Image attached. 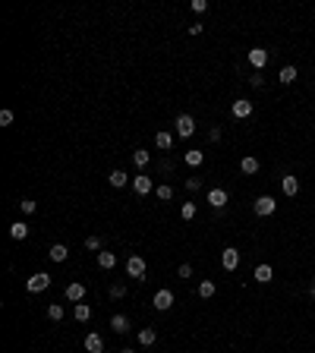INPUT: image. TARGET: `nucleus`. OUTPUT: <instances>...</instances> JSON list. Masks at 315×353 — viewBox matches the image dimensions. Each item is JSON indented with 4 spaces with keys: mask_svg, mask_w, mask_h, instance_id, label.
<instances>
[{
    "mask_svg": "<svg viewBox=\"0 0 315 353\" xmlns=\"http://www.w3.org/2000/svg\"><path fill=\"white\" fill-rule=\"evenodd\" d=\"M252 211H256L259 218H268V215H274V211H278V202H274L271 196H259L256 202H252Z\"/></svg>",
    "mask_w": 315,
    "mask_h": 353,
    "instance_id": "nucleus-1",
    "label": "nucleus"
},
{
    "mask_svg": "<svg viewBox=\"0 0 315 353\" xmlns=\"http://www.w3.org/2000/svg\"><path fill=\"white\" fill-rule=\"evenodd\" d=\"M25 287H29V294H41V290L51 287V275H44V271H35V275L25 281Z\"/></svg>",
    "mask_w": 315,
    "mask_h": 353,
    "instance_id": "nucleus-2",
    "label": "nucleus"
},
{
    "mask_svg": "<svg viewBox=\"0 0 315 353\" xmlns=\"http://www.w3.org/2000/svg\"><path fill=\"white\" fill-rule=\"evenodd\" d=\"M173 126H177V136L180 139H189L192 132H196V120H192L189 114H180L177 120H173Z\"/></svg>",
    "mask_w": 315,
    "mask_h": 353,
    "instance_id": "nucleus-3",
    "label": "nucleus"
},
{
    "mask_svg": "<svg viewBox=\"0 0 315 353\" xmlns=\"http://www.w3.org/2000/svg\"><path fill=\"white\" fill-rule=\"evenodd\" d=\"M126 275L130 278H145V259L142 256H130L126 259Z\"/></svg>",
    "mask_w": 315,
    "mask_h": 353,
    "instance_id": "nucleus-4",
    "label": "nucleus"
},
{
    "mask_svg": "<svg viewBox=\"0 0 315 353\" xmlns=\"http://www.w3.org/2000/svg\"><path fill=\"white\" fill-rule=\"evenodd\" d=\"M230 114L237 117V120H246V117H252V101H246V98H240V101H233V104H230Z\"/></svg>",
    "mask_w": 315,
    "mask_h": 353,
    "instance_id": "nucleus-5",
    "label": "nucleus"
},
{
    "mask_svg": "<svg viewBox=\"0 0 315 353\" xmlns=\"http://www.w3.org/2000/svg\"><path fill=\"white\" fill-rule=\"evenodd\" d=\"M221 265H224V271H233L240 265V252L233 249V246H227V249L221 252Z\"/></svg>",
    "mask_w": 315,
    "mask_h": 353,
    "instance_id": "nucleus-6",
    "label": "nucleus"
},
{
    "mask_svg": "<svg viewBox=\"0 0 315 353\" xmlns=\"http://www.w3.org/2000/svg\"><path fill=\"white\" fill-rule=\"evenodd\" d=\"M151 303H155V309H161V312H167V309H170V306H173V294H170V290H158V294H155V299H151Z\"/></svg>",
    "mask_w": 315,
    "mask_h": 353,
    "instance_id": "nucleus-7",
    "label": "nucleus"
},
{
    "mask_svg": "<svg viewBox=\"0 0 315 353\" xmlns=\"http://www.w3.org/2000/svg\"><path fill=\"white\" fill-rule=\"evenodd\" d=\"M132 189L139 192V196H148L151 189H155V183H151V177H145V174H139V177H132Z\"/></svg>",
    "mask_w": 315,
    "mask_h": 353,
    "instance_id": "nucleus-8",
    "label": "nucleus"
},
{
    "mask_svg": "<svg viewBox=\"0 0 315 353\" xmlns=\"http://www.w3.org/2000/svg\"><path fill=\"white\" fill-rule=\"evenodd\" d=\"M280 189H284V196H296V192H299V180L296 177H293V174H284V177H280Z\"/></svg>",
    "mask_w": 315,
    "mask_h": 353,
    "instance_id": "nucleus-9",
    "label": "nucleus"
},
{
    "mask_svg": "<svg viewBox=\"0 0 315 353\" xmlns=\"http://www.w3.org/2000/svg\"><path fill=\"white\" fill-rule=\"evenodd\" d=\"M101 350H104V337L101 334H95V331L85 334V353H101Z\"/></svg>",
    "mask_w": 315,
    "mask_h": 353,
    "instance_id": "nucleus-10",
    "label": "nucleus"
},
{
    "mask_svg": "<svg viewBox=\"0 0 315 353\" xmlns=\"http://www.w3.org/2000/svg\"><path fill=\"white\" fill-rule=\"evenodd\" d=\"M249 63L256 66V70H262V66L268 63V51H265V48H252V51H249Z\"/></svg>",
    "mask_w": 315,
    "mask_h": 353,
    "instance_id": "nucleus-11",
    "label": "nucleus"
},
{
    "mask_svg": "<svg viewBox=\"0 0 315 353\" xmlns=\"http://www.w3.org/2000/svg\"><path fill=\"white\" fill-rule=\"evenodd\" d=\"M85 297V284H66V299H73V303H79V299Z\"/></svg>",
    "mask_w": 315,
    "mask_h": 353,
    "instance_id": "nucleus-12",
    "label": "nucleus"
},
{
    "mask_svg": "<svg viewBox=\"0 0 315 353\" xmlns=\"http://www.w3.org/2000/svg\"><path fill=\"white\" fill-rule=\"evenodd\" d=\"M208 205H211V208H224V205H227V192L224 189H211L208 192Z\"/></svg>",
    "mask_w": 315,
    "mask_h": 353,
    "instance_id": "nucleus-13",
    "label": "nucleus"
},
{
    "mask_svg": "<svg viewBox=\"0 0 315 353\" xmlns=\"http://www.w3.org/2000/svg\"><path fill=\"white\" fill-rule=\"evenodd\" d=\"M183 161L189 164V167H199V164L205 161V151H199V149H189V151L183 155Z\"/></svg>",
    "mask_w": 315,
    "mask_h": 353,
    "instance_id": "nucleus-14",
    "label": "nucleus"
},
{
    "mask_svg": "<svg viewBox=\"0 0 315 353\" xmlns=\"http://www.w3.org/2000/svg\"><path fill=\"white\" fill-rule=\"evenodd\" d=\"M240 170H243V174H259V158H252V155H246L243 161H240Z\"/></svg>",
    "mask_w": 315,
    "mask_h": 353,
    "instance_id": "nucleus-15",
    "label": "nucleus"
},
{
    "mask_svg": "<svg viewBox=\"0 0 315 353\" xmlns=\"http://www.w3.org/2000/svg\"><path fill=\"white\" fill-rule=\"evenodd\" d=\"M107 183H111V186H117V189H123V186L130 183V177H126L123 170H111V174H107Z\"/></svg>",
    "mask_w": 315,
    "mask_h": 353,
    "instance_id": "nucleus-16",
    "label": "nucleus"
},
{
    "mask_svg": "<svg viewBox=\"0 0 315 353\" xmlns=\"http://www.w3.org/2000/svg\"><path fill=\"white\" fill-rule=\"evenodd\" d=\"M148 161H151V158H148V151H145V149H136V151H132V164H136L139 170L148 167Z\"/></svg>",
    "mask_w": 315,
    "mask_h": 353,
    "instance_id": "nucleus-17",
    "label": "nucleus"
},
{
    "mask_svg": "<svg viewBox=\"0 0 315 353\" xmlns=\"http://www.w3.org/2000/svg\"><path fill=\"white\" fill-rule=\"evenodd\" d=\"M48 256L54 259V262H66V256H70V249H66V246H63V243H54V246H51V252H48Z\"/></svg>",
    "mask_w": 315,
    "mask_h": 353,
    "instance_id": "nucleus-18",
    "label": "nucleus"
},
{
    "mask_svg": "<svg viewBox=\"0 0 315 353\" xmlns=\"http://www.w3.org/2000/svg\"><path fill=\"white\" fill-rule=\"evenodd\" d=\"M111 328L117 331V334H126V331H130V318H126V316H113L111 318Z\"/></svg>",
    "mask_w": 315,
    "mask_h": 353,
    "instance_id": "nucleus-19",
    "label": "nucleus"
},
{
    "mask_svg": "<svg viewBox=\"0 0 315 353\" xmlns=\"http://www.w3.org/2000/svg\"><path fill=\"white\" fill-rule=\"evenodd\" d=\"M10 237L13 240H25V237H29V224H22V221L10 224Z\"/></svg>",
    "mask_w": 315,
    "mask_h": 353,
    "instance_id": "nucleus-20",
    "label": "nucleus"
},
{
    "mask_svg": "<svg viewBox=\"0 0 315 353\" xmlns=\"http://www.w3.org/2000/svg\"><path fill=\"white\" fill-rule=\"evenodd\" d=\"M155 145H158L161 151H167V149H170V145H173V136H170V132H167V130H161L158 136H155Z\"/></svg>",
    "mask_w": 315,
    "mask_h": 353,
    "instance_id": "nucleus-21",
    "label": "nucleus"
},
{
    "mask_svg": "<svg viewBox=\"0 0 315 353\" xmlns=\"http://www.w3.org/2000/svg\"><path fill=\"white\" fill-rule=\"evenodd\" d=\"M271 278H274V271H271V265H259V268H256V281L259 284H268V281H271Z\"/></svg>",
    "mask_w": 315,
    "mask_h": 353,
    "instance_id": "nucleus-22",
    "label": "nucleus"
},
{
    "mask_svg": "<svg viewBox=\"0 0 315 353\" xmlns=\"http://www.w3.org/2000/svg\"><path fill=\"white\" fill-rule=\"evenodd\" d=\"M155 341H158L155 328H142V331H139V344H142V347H151Z\"/></svg>",
    "mask_w": 315,
    "mask_h": 353,
    "instance_id": "nucleus-23",
    "label": "nucleus"
},
{
    "mask_svg": "<svg viewBox=\"0 0 315 353\" xmlns=\"http://www.w3.org/2000/svg\"><path fill=\"white\" fill-rule=\"evenodd\" d=\"M73 316H76V322H89V318H92V306H85V303H76V309H73Z\"/></svg>",
    "mask_w": 315,
    "mask_h": 353,
    "instance_id": "nucleus-24",
    "label": "nucleus"
},
{
    "mask_svg": "<svg viewBox=\"0 0 315 353\" xmlns=\"http://www.w3.org/2000/svg\"><path fill=\"white\" fill-rule=\"evenodd\" d=\"M98 265H101L104 271H111L113 265H117V256H113V252H98Z\"/></svg>",
    "mask_w": 315,
    "mask_h": 353,
    "instance_id": "nucleus-25",
    "label": "nucleus"
},
{
    "mask_svg": "<svg viewBox=\"0 0 315 353\" xmlns=\"http://www.w3.org/2000/svg\"><path fill=\"white\" fill-rule=\"evenodd\" d=\"M278 79H280V82H284V85L296 82V66H284V70L278 73Z\"/></svg>",
    "mask_w": 315,
    "mask_h": 353,
    "instance_id": "nucleus-26",
    "label": "nucleus"
},
{
    "mask_svg": "<svg viewBox=\"0 0 315 353\" xmlns=\"http://www.w3.org/2000/svg\"><path fill=\"white\" fill-rule=\"evenodd\" d=\"M214 294H218V287H214V281H202V284H199V297H202V299H211Z\"/></svg>",
    "mask_w": 315,
    "mask_h": 353,
    "instance_id": "nucleus-27",
    "label": "nucleus"
},
{
    "mask_svg": "<svg viewBox=\"0 0 315 353\" xmlns=\"http://www.w3.org/2000/svg\"><path fill=\"white\" fill-rule=\"evenodd\" d=\"M48 318H51V322H60V318H63V306H60V303H51L48 306Z\"/></svg>",
    "mask_w": 315,
    "mask_h": 353,
    "instance_id": "nucleus-28",
    "label": "nucleus"
},
{
    "mask_svg": "<svg viewBox=\"0 0 315 353\" xmlns=\"http://www.w3.org/2000/svg\"><path fill=\"white\" fill-rule=\"evenodd\" d=\"M180 215H183V221H192V218H196V202H183Z\"/></svg>",
    "mask_w": 315,
    "mask_h": 353,
    "instance_id": "nucleus-29",
    "label": "nucleus"
},
{
    "mask_svg": "<svg viewBox=\"0 0 315 353\" xmlns=\"http://www.w3.org/2000/svg\"><path fill=\"white\" fill-rule=\"evenodd\" d=\"M155 196L161 199V202H167V199H173V186H167V183H164V186H158Z\"/></svg>",
    "mask_w": 315,
    "mask_h": 353,
    "instance_id": "nucleus-30",
    "label": "nucleus"
},
{
    "mask_svg": "<svg viewBox=\"0 0 315 353\" xmlns=\"http://www.w3.org/2000/svg\"><path fill=\"white\" fill-rule=\"evenodd\" d=\"M19 208H22L25 215H35V208H38V205L32 202V199H19Z\"/></svg>",
    "mask_w": 315,
    "mask_h": 353,
    "instance_id": "nucleus-31",
    "label": "nucleus"
},
{
    "mask_svg": "<svg viewBox=\"0 0 315 353\" xmlns=\"http://www.w3.org/2000/svg\"><path fill=\"white\" fill-rule=\"evenodd\" d=\"M85 249H92V252H101V237H89V240H85Z\"/></svg>",
    "mask_w": 315,
    "mask_h": 353,
    "instance_id": "nucleus-32",
    "label": "nucleus"
},
{
    "mask_svg": "<svg viewBox=\"0 0 315 353\" xmlns=\"http://www.w3.org/2000/svg\"><path fill=\"white\" fill-rule=\"evenodd\" d=\"M189 10H192V13H205V10H208V0H192Z\"/></svg>",
    "mask_w": 315,
    "mask_h": 353,
    "instance_id": "nucleus-33",
    "label": "nucleus"
},
{
    "mask_svg": "<svg viewBox=\"0 0 315 353\" xmlns=\"http://www.w3.org/2000/svg\"><path fill=\"white\" fill-rule=\"evenodd\" d=\"M186 189H189V192H199V189H202V180H199V177H189V180H186Z\"/></svg>",
    "mask_w": 315,
    "mask_h": 353,
    "instance_id": "nucleus-34",
    "label": "nucleus"
},
{
    "mask_svg": "<svg viewBox=\"0 0 315 353\" xmlns=\"http://www.w3.org/2000/svg\"><path fill=\"white\" fill-rule=\"evenodd\" d=\"M111 297H113V299L126 297V287H123V284H113V287H111Z\"/></svg>",
    "mask_w": 315,
    "mask_h": 353,
    "instance_id": "nucleus-35",
    "label": "nucleus"
},
{
    "mask_svg": "<svg viewBox=\"0 0 315 353\" xmlns=\"http://www.w3.org/2000/svg\"><path fill=\"white\" fill-rule=\"evenodd\" d=\"M13 123V111H0V126H10Z\"/></svg>",
    "mask_w": 315,
    "mask_h": 353,
    "instance_id": "nucleus-36",
    "label": "nucleus"
},
{
    "mask_svg": "<svg viewBox=\"0 0 315 353\" xmlns=\"http://www.w3.org/2000/svg\"><path fill=\"white\" fill-rule=\"evenodd\" d=\"M208 139H211V142H221V126H211V130H208Z\"/></svg>",
    "mask_w": 315,
    "mask_h": 353,
    "instance_id": "nucleus-37",
    "label": "nucleus"
},
{
    "mask_svg": "<svg viewBox=\"0 0 315 353\" xmlns=\"http://www.w3.org/2000/svg\"><path fill=\"white\" fill-rule=\"evenodd\" d=\"M177 275H180V278H192V268H189V265H180Z\"/></svg>",
    "mask_w": 315,
    "mask_h": 353,
    "instance_id": "nucleus-38",
    "label": "nucleus"
},
{
    "mask_svg": "<svg viewBox=\"0 0 315 353\" xmlns=\"http://www.w3.org/2000/svg\"><path fill=\"white\" fill-rule=\"evenodd\" d=\"M249 82H252V85H256V89H262V85H265V79H262V73H256V76H252V79H249Z\"/></svg>",
    "mask_w": 315,
    "mask_h": 353,
    "instance_id": "nucleus-39",
    "label": "nucleus"
},
{
    "mask_svg": "<svg viewBox=\"0 0 315 353\" xmlns=\"http://www.w3.org/2000/svg\"><path fill=\"white\" fill-rule=\"evenodd\" d=\"M309 297L315 299V278H312V287H309Z\"/></svg>",
    "mask_w": 315,
    "mask_h": 353,
    "instance_id": "nucleus-40",
    "label": "nucleus"
},
{
    "mask_svg": "<svg viewBox=\"0 0 315 353\" xmlns=\"http://www.w3.org/2000/svg\"><path fill=\"white\" fill-rule=\"evenodd\" d=\"M120 353H136V350H132V347H126V350H120Z\"/></svg>",
    "mask_w": 315,
    "mask_h": 353,
    "instance_id": "nucleus-41",
    "label": "nucleus"
}]
</instances>
